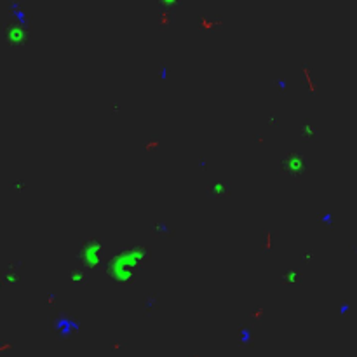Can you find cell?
Wrapping results in <instances>:
<instances>
[{"instance_id": "cell-1", "label": "cell", "mask_w": 357, "mask_h": 357, "mask_svg": "<svg viewBox=\"0 0 357 357\" xmlns=\"http://www.w3.org/2000/svg\"><path fill=\"white\" fill-rule=\"evenodd\" d=\"M162 2H164V4H174L176 0H162Z\"/></svg>"}, {"instance_id": "cell-2", "label": "cell", "mask_w": 357, "mask_h": 357, "mask_svg": "<svg viewBox=\"0 0 357 357\" xmlns=\"http://www.w3.org/2000/svg\"><path fill=\"white\" fill-rule=\"evenodd\" d=\"M192 357H199V355H197V354H193V355H192Z\"/></svg>"}]
</instances>
